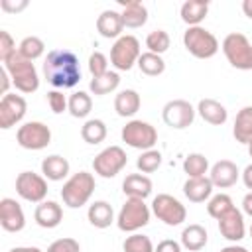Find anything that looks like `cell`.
Here are the masks:
<instances>
[{
    "mask_svg": "<svg viewBox=\"0 0 252 252\" xmlns=\"http://www.w3.org/2000/svg\"><path fill=\"white\" fill-rule=\"evenodd\" d=\"M222 53L234 69L252 71V43L244 33L240 32L228 33L222 39Z\"/></svg>",
    "mask_w": 252,
    "mask_h": 252,
    "instance_id": "obj_5",
    "label": "cell"
},
{
    "mask_svg": "<svg viewBox=\"0 0 252 252\" xmlns=\"http://www.w3.org/2000/svg\"><path fill=\"white\" fill-rule=\"evenodd\" d=\"M118 85H120V75L116 71H106L100 77H93L91 83H89V89H91L93 94L102 96V94H108V93L116 91Z\"/></svg>",
    "mask_w": 252,
    "mask_h": 252,
    "instance_id": "obj_30",
    "label": "cell"
},
{
    "mask_svg": "<svg viewBox=\"0 0 252 252\" xmlns=\"http://www.w3.org/2000/svg\"><path fill=\"white\" fill-rule=\"evenodd\" d=\"M207 12H209V2L207 0H187L181 4V20L193 28V26H201V22L207 18Z\"/></svg>",
    "mask_w": 252,
    "mask_h": 252,
    "instance_id": "obj_26",
    "label": "cell"
},
{
    "mask_svg": "<svg viewBox=\"0 0 252 252\" xmlns=\"http://www.w3.org/2000/svg\"><path fill=\"white\" fill-rule=\"evenodd\" d=\"M183 45L197 59H211L219 51V39L213 32L205 30L203 26L187 28L183 33Z\"/></svg>",
    "mask_w": 252,
    "mask_h": 252,
    "instance_id": "obj_6",
    "label": "cell"
},
{
    "mask_svg": "<svg viewBox=\"0 0 252 252\" xmlns=\"http://www.w3.org/2000/svg\"><path fill=\"white\" fill-rule=\"evenodd\" d=\"M18 51H20L22 57H26V59H30V61H35L37 57L43 55L45 43H43V39L37 37V35H28V37H24V39L20 41Z\"/></svg>",
    "mask_w": 252,
    "mask_h": 252,
    "instance_id": "obj_35",
    "label": "cell"
},
{
    "mask_svg": "<svg viewBox=\"0 0 252 252\" xmlns=\"http://www.w3.org/2000/svg\"><path fill=\"white\" fill-rule=\"evenodd\" d=\"M2 67L8 71L16 91L30 94V93H35L39 89V75H37V69H35L33 61L22 57L20 51H14L8 59H4Z\"/></svg>",
    "mask_w": 252,
    "mask_h": 252,
    "instance_id": "obj_2",
    "label": "cell"
},
{
    "mask_svg": "<svg viewBox=\"0 0 252 252\" xmlns=\"http://www.w3.org/2000/svg\"><path fill=\"white\" fill-rule=\"evenodd\" d=\"M47 252H81V244L75 238H57L47 246Z\"/></svg>",
    "mask_w": 252,
    "mask_h": 252,
    "instance_id": "obj_42",
    "label": "cell"
},
{
    "mask_svg": "<svg viewBox=\"0 0 252 252\" xmlns=\"http://www.w3.org/2000/svg\"><path fill=\"white\" fill-rule=\"evenodd\" d=\"M248 232H250V238H252V224H250V228H248Z\"/></svg>",
    "mask_w": 252,
    "mask_h": 252,
    "instance_id": "obj_53",
    "label": "cell"
},
{
    "mask_svg": "<svg viewBox=\"0 0 252 252\" xmlns=\"http://www.w3.org/2000/svg\"><path fill=\"white\" fill-rule=\"evenodd\" d=\"M232 134H234L236 142H240V144L248 146L252 142V106H244L238 110V114L234 118Z\"/></svg>",
    "mask_w": 252,
    "mask_h": 252,
    "instance_id": "obj_29",
    "label": "cell"
},
{
    "mask_svg": "<svg viewBox=\"0 0 252 252\" xmlns=\"http://www.w3.org/2000/svg\"><path fill=\"white\" fill-rule=\"evenodd\" d=\"M0 226L6 232H20L26 226V215L22 205L12 199V197H4L0 201Z\"/></svg>",
    "mask_w": 252,
    "mask_h": 252,
    "instance_id": "obj_15",
    "label": "cell"
},
{
    "mask_svg": "<svg viewBox=\"0 0 252 252\" xmlns=\"http://www.w3.org/2000/svg\"><path fill=\"white\" fill-rule=\"evenodd\" d=\"M10 252H41L37 246H16V248H12Z\"/></svg>",
    "mask_w": 252,
    "mask_h": 252,
    "instance_id": "obj_51",
    "label": "cell"
},
{
    "mask_svg": "<svg viewBox=\"0 0 252 252\" xmlns=\"http://www.w3.org/2000/svg\"><path fill=\"white\" fill-rule=\"evenodd\" d=\"M242 12H244L246 18L252 20V0H244V2H242Z\"/></svg>",
    "mask_w": 252,
    "mask_h": 252,
    "instance_id": "obj_50",
    "label": "cell"
},
{
    "mask_svg": "<svg viewBox=\"0 0 252 252\" xmlns=\"http://www.w3.org/2000/svg\"><path fill=\"white\" fill-rule=\"evenodd\" d=\"M87 219L94 228H108L116 219H114V209L106 201H94L89 205Z\"/></svg>",
    "mask_w": 252,
    "mask_h": 252,
    "instance_id": "obj_24",
    "label": "cell"
},
{
    "mask_svg": "<svg viewBox=\"0 0 252 252\" xmlns=\"http://www.w3.org/2000/svg\"><path fill=\"white\" fill-rule=\"evenodd\" d=\"M122 30H124L122 16L116 10H104L96 18V32L106 39H118L122 35Z\"/></svg>",
    "mask_w": 252,
    "mask_h": 252,
    "instance_id": "obj_19",
    "label": "cell"
},
{
    "mask_svg": "<svg viewBox=\"0 0 252 252\" xmlns=\"http://www.w3.org/2000/svg\"><path fill=\"white\" fill-rule=\"evenodd\" d=\"M150 215L152 211L144 203V199L128 197L116 215V226L122 232H136L150 222Z\"/></svg>",
    "mask_w": 252,
    "mask_h": 252,
    "instance_id": "obj_4",
    "label": "cell"
},
{
    "mask_svg": "<svg viewBox=\"0 0 252 252\" xmlns=\"http://www.w3.org/2000/svg\"><path fill=\"white\" fill-rule=\"evenodd\" d=\"M195 112L197 108H193V104L189 100H183V98H175V100H169L163 104L161 108V118L163 122L173 128V130H183L187 126L193 124L195 120Z\"/></svg>",
    "mask_w": 252,
    "mask_h": 252,
    "instance_id": "obj_12",
    "label": "cell"
},
{
    "mask_svg": "<svg viewBox=\"0 0 252 252\" xmlns=\"http://www.w3.org/2000/svg\"><path fill=\"white\" fill-rule=\"evenodd\" d=\"M183 171L187 173V177H205V173L209 171V159L199 152L189 154L183 159Z\"/></svg>",
    "mask_w": 252,
    "mask_h": 252,
    "instance_id": "obj_34",
    "label": "cell"
},
{
    "mask_svg": "<svg viewBox=\"0 0 252 252\" xmlns=\"http://www.w3.org/2000/svg\"><path fill=\"white\" fill-rule=\"evenodd\" d=\"M91 108H93V98H91L89 93L77 91V93H73L69 96V114L73 118H85V116H89Z\"/></svg>",
    "mask_w": 252,
    "mask_h": 252,
    "instance_id": "obj_33",
    "label": "cell"
},
{
    "mask_svg": "<svg viewBox=\"0 0 252 252\" xmlns=\"http://www.w3.org/2000/svg\"><path fill=\"white\" fill-rule=\"evenodd\" d=\"M128 163V156L120 146H108L102 152H98L93 159V169L96 175L110 179L114 175H118Z\"/></svg>",
    "mask_w": 252,
    "mask_h": 252,
    "instance_id": "obj_10",
    "label": "cell"
},
{
    "mask_svg": "<svg viewBox=\"0 0 252 252\" xmlns=\"http://www.w3.org/2000/svg\"><path fill=\"white\" fill-rule=\"evenodd\" d=\"M94 187H96V183H94L93 173H89V171L73 173L63 183V189H61L63 205H67L69 209H79V207L87 205L91 195L94 193Z\"/></svg>",
    "mask_w": 252,
    "mask_h": 252,
    "instance_id": "obj_3",
    "label": "cell"
},
{
    "mask_svg": "<svg viewBox=\"0 0 252 252\" xmlns=\"http://www.w3.org/2000/svg\"><path fill=\"white\" fill-rule=\"evenodd\" d=\"M33 219L41 228H55L61 224L63 220V209L59 203L55 201H43L37 203L35 211H33Z\"/></svg>",
    "mask_w": 252,
    "mask_h": 252,
    "instance_id": "obj_18",
    "label": "cell"
},
{
    "mask_svg": "<svg viewBox=\"0 0 252 252\" xmlns=\"http://www.w3.org/2000/svg\"><path fill=\"white\" fill-rule=\"evenodd\" d=\"M183 195L191 203H203L213 197V183L207 175L205 177H189L183 183Z\"/></svg>",
    "mask_w": 252,
    "mask_h": 252,
    "instance_id": "obj_20",
    "label": "cell"
},
{
    "mask_svg": "<svg viewBox=\"0 0 252 252\" xmlns=\"http://www.w3.org/2000/svg\"><path fill=\"white\" fill-rule=\"evenodd\" d=\"M152 179L144 173H130L122 181V191L126 197H136V199H146L152 195Z\"/></svg>",
    "mask_w": 252,
    "mask_h": 252,
    "instance_id": "obj_22",
    "label": "cell"
},
{
    "mask_svg": "<svg viewBox=\"0 0 252 252\" xmlns=\"http://www.w3.org/2000/svg\"><path fill=\"white\" fill-rule=\"evenodd\" d=\"M0 79H2L0 93H2V96H4V94H8V89H10V83H12V79H10V75H8V71H6L4 67L0 69Z\"/></svg>",
    "mask_w": 252,
    "mask_h": 252,
    "instance_id": "obj_46",
    "label": "cell"
},
{
    "mask_svg": "<svg viewBox=\"0 0 252 252\" xmlns=\"http://www.w3.org/2000/svg\"><path fill=\"white\" fill-rule=\"evenodd\" d=\"M142 55L140 41L134 35H120L114 45L110 47V65L116 71H130L134 65H138V59Z\"/></svg>",
    "mask_w": 252,
    "mask_h": 252,
    "instance_id": "obj_7",
    "label": "cell"
},
{
    "mask_svg": "<svg viewBox=\"0 0 252 252\" xmlns=\"http://www.w3.org/2000/svg\"><path fill=\"white\" fill-rule=\"evenodd\" d=\"M45 81L59 89H73L81 81L79 57L71 49H51L43 61Z\"/></svg>",
    "mask_w": 252,
    "mask_h": 252,
    "instance_id": "obj_1",
    "label": "cell"
},
{
    "mask_svg": "<svg viewBox=\"0 0 252 252\" xmlns=\"http://www.w3.org/2000/svg\"><path fill=\"white\" fill-rule=\"evenodd\" d=\"M240 177H242V183L246 185V189H250V191H252V163L244 167V171L240 173Z\"/></svg>",
    "mask_w": 252,
    "mask_h": 252,
    "instance_id": "obj_47",
    "label": "cell"
},
{
    "mask_svg": "<svg viewBox=\"0 0 252 252\" xmlns=\"http://www.w3.org/2000/svg\"><path fill=\"white\" fill-rule=\"evenodd\" d=\"M16 193L30 203H43L47 197V181L45 177L33 171H22L16 177Z\"/></svg>",
    "mask_w": 252,
    "mask_h": 252,
    "instance_id": "obj_13",
    "label": "cell"
},
{
    "mask_svg": "<svg viewBox=\"0 0 252 252\" xmlns=\"http://www.w3.org/2000/svg\"><path fill=\"white\" fill-rule=\"evenodd\" d=\"M89 71H91L93 77L104 75L108 71V59H106V55L100 53V51H93L89 55Z\"/></svg>",
    "mask_w": 252,
    "mask_h": 252,
    "instance_id": "obj_41",
    "label": "cell"
},
{
    "mask_svg": "<svg viewBox=\"0 0 252 252\" xmlns=\"http://www.w3.org/2000/svg\"><path fill=\"white\" fill-rule=\"evenodd\" d=\"M207 230L201 224H189L181 230V246L189 252H199L207 244Z\"/></svg>",
    "mask_w": 252,
    "mask_h": 252,
    "instance_id": "obj_28",
    "label": "cell"
},
{
    "mask_svg": "<svg viewBox=\"0 0 252 252\" xmlns=\"http://www.w3.org/2000/svg\"><path fill=\"white\" fill-rule=\"evenodd\" d=\"M219 230L222 234V238L230 240V242H238L244 238L246 234V224H244V215L240 209L232 207L224 217L219 219Z\"/></svg>",
    "mask_w": 252,
    "mask_h": 252,
    "instance_id": "obj_16",
    "label": "cell"
},
{
    "mask_svg": "<svg viewBox=\"0 0 252 252\" xmlns=\"http://www.w3.org/2000/svg\"><path fill=\"white\" fill-rule=\"evenodd\" d=\"M248 154H250V158H252V142L248 144Z\"/></svg>",
    "mask_w": 252,
    "mask_h": 252,
    "instance_id": "obj_52",
    "label": "cell"
},
{
    "mask_svg": "<svg viewBox=\"0 0 252 252\" xmlns=\"http://www.w3.org/2000/svg\"><path fill=\"white\" fill-rule=\"evenodd\" d=\"M220 252H248L244 246H238V244H228L224 248H220Z\"/></svg>",
    "mask_w": 252,
    "mask_h": 252,
    "instance_id": "obj_49",
    "label": "cell"
},
{
    "mask_svg": "<svg viewBox=\"0 0 252 252\" xmlns=\"http://www.w3.org/2000/svg\"><path fill=\"white\" fill-rule=\"evenodd\" d=\"M138 69L144 75H148V77H158V75H161L165 71V61L161 59V55L152 53V51H146L138 59Z\"/></svg>",
    "mask_w": 252,
    "mask_h": 252,
    "instance_id": "obj_32",
    "label": "cell"
},
{
    "mask_svg": "<svg viewBox=\"0 0 252 252\" xmlns=\"http://www.w3.org/2000/svg\"><path fill=\"white\" fill-rule=\"evenodd\" d=\"M26 110H28V102L22 94H16V93L4 94L0 100V128L8 130L18 122H22V118L26 116Z\"/></svg>",
    "mask_w": 252,
    "mask_h": 252,
    "instance_id": "obj_14",
    "label": "cell"
},
{
    "mask_svg": "<svg viewBox=\"0 0 252 252\" xmlns=\"http://www.w3.org/2000/svg\"><path fill=\"white\" fill-rule=\"evenodd\" d=\"M120 16H122V24L124 28H142L146 22H148V8L138 2V0H130V2H122V10H120Z\"/></svg>",
    "mask_w": 252,
    "mask_h": 252,
    "instance_id": "obj_23",
    "label": "cell"
},
{
    "mask_svg": "<svg viewBox=\"0 0 252 252\" xmlns=\"http://www.w3.org/2000/svg\"><path fill=\"white\" fill-rule=\"evenodd\" d=\"M197 112L205 122H209L213 126H222L228 118V112H226L224 104H220L215 98H201L199 104H197Z\"/></svg>",
    "mask_w": 252,
    "mask_h": 252,
    "instance_id": "obj_21",
    "label": "cell"
},
{
    "mask_svg": "<svg viewBox=\"0 0 252 252\" xmlns=\"http://www.w3.org/2000/svg\"><path fill=\"white\" fill-rule=\"evenodd\" d=\"M16 142L24 148V150H32V152H37V150H43L51 144V130L49 126H45L43 122L39 120H32V122H26L18 128L16 132Z\"/></svg>",
    "mask_w": 252,
    "mask_h": 252,
    "instance_id": "obj_11",
    "label": "cell"
},
{
    "mask_svg": "<svg viewBox=\"0 0 252 252\" xmlns=\"http://www.w3.org/2000/svg\"><path fill=\"white\" fill-rule=\"evenodd\" d=\"M161 165V154L158 150H146L140 154V158L136 159V167L142 173H154L158 167Z\"/></svg>",
    "mask_w": 252,
    "mask_h": 252,
    "instance_id": "obj_39",
    "label": "cell"
},
{
    "mask_svg": "<svg viewBox=\"0 0 252 252\" xmlns=\"http://www.w3.org/2000/svg\"><path fill=\"white\" fill-rule=\"evenodd\" d=\"M238 177H240L238 165L230 159H219L209 171V179H211L213 187H219V189L232 187L238 181Z\"/></svg>",
    "mask_w": 252,
    "mask_h": 252,
    "instance_id": "obj_17",
    "label": "cell"
},
{
    "mask_svg": "<svg viewBox=\"0 0 252 252\" xmlns=\"http://www.w3.org/2000/svg\"><path fill=\"white\" fill-rule=\"evenodd\" d=\"M0 8L4 12H10V14H16V12H22L24 8H28V0H2L0 2Z\"/></svg>",
    "mask_w": 252,
    "mask_h": 252,
    "instance_id": "obj_44",
    "label": "cell"
},
{
    "mask_svg": "<svg viewBox=\"0 0 252 252\" xmlns=\"http://www.w3.org/2000/svg\"><path fill=\"white\" fill-rule=\"evenodd\" d=\"M108 130H106V124L100 120V118H91L83 124L81 128V138L87 142V144H100L104 138H106Z\"/></svg>",
    "mask_w": 252,
    "mask_h": 252,
    "instance_id": "obj_31",
    "label": "cell"
},
{
    "mask_svg": "<svg viewBox=\"0 0 252 252\" xmlns=\"http://www.w3.org/2000/svg\"><path fill=\"white\" fill-rule=\"evenodd\" d=\"M14 51H18V49H16V41H14V37H12L6 30H0V61L8 59Z\"/></svg>",
    "mask_w": 252,
    "mask_h": 252,
    "instance_id": "obj_43",
    "label": "cell"
},
{
    "mask_svg": "<svg viewBox=\"0 0 252 252\" xmlns=\"http://www.w3.org/2000/svg\"><path fill=\"white\" fill-rule=\"evenodd\" d=\"M232 207H234V203H232L230 195L219 193V195H213V197L209 199V203H207V213H209L213 219L219 220V219L224 217Z\"/></svg>",
    "mask_w": 252,
    "mask_h": 252,
    "instance_id": "obj_36",
    "label": "cell"
},
{
    "mask_svg": "<svg viewBox=\"0 0 252 252\" xmlns=\"http://www.w3.org/2000/svg\"><path fill=\"white\" fill-rule=\"evenodd\" d=\"M242 213H246L248 217H252V191L244 195L242 199Z\"/></svg>",
    "mask_w": 252,
    "mask_h": 252,
    "instance_id": "obj_48",
    "label": "cell"
},
{
    "mask_svg": "<svg viewBox=\"0 0 252 252\" xmlns=\"http://www.w3.org/2000/svg\"><path fill=\"white\" fill-rule=\"evenodd\" d=\"M47 104L53 114H61V112L69 110V98L63 94V91H57V89L47 93Z\"/></svg>",
    "mask_w": 252,
    "mask_h": 252,
    "instance_id": "obj_40",
    "label": "cell"
},
{
    "mask_svg": "<svg viewBox=\"0 0 252 252\" xmlns=\"http://www.w3.org/2000/svg\"><path fill=\"white\" fill-rule=\"evenodd\" d=\"M169 43H171V39H169V33H167L165 30H154V32H150L148 37H146V47H148V51L158 53V55L165 53V51L169 49Z\"/></svg>",
    "mask_w": 252,
    "mask_h": 252,
    "instance_id": "obj_37",
    "label": "cell"
},
{
    "mask_svg": "<svg viewBox=\"0 0 252 252\" xmlns=\"http://www.w3.org/2000/svg\"><path fill=\"white\" fill-rule=\"evenodd\" d=\"M152 213L167 226H177L187 219L185 205L169 193H159L152 201Z\"/></svg>",
    "mask_w": 252,
    "mask_h": 252,
    "instance_id": "obj_9",
    "label": "cell"
},
{
    "mask_svg": "<svg viewBox=\"0 0 252 252\" xmlns=\"http://www.w3.org/2000/svg\"><path fill=\"white\" fill-rule=\"evenodd\" d=\"M122 250L124 252H156V246L152 244L150 236L134 232V234L126 236V240L122 244Z\"/></svg>",
    "mask_w": 252,
    "mask_h": 252,
    "instance_id": "obj_38",
    "label": "cell"
},
{
    "mask_svg": "<svg viewBox=\"0 0 252 252\" xmlns=\"http://www.w3.org/2000/svg\"><path fill=\"white\" fill-rule=\"evenodd\" d=\"M122 142H126V146L134 148V150H154L156 142H158V130L144 120H130L126 122V126H122Z\"/></svg>",
    "mask_w": 252,
    "mask_h": 252,
    "instance_id": "obj_8",
    "label": "cell"
},
{
    "mask_svg": "<svg viewBox=\"0 0 252 252\" xmlns=\"http://www.w3.org/2000/svg\"><path fill=\"white\" fill-rule=\"evenodd\" d=\"M156 252H181V242H177L173 238H165V240L158 242Z\"/></svg>",
    "mask_w": 252,
    "mask_h": 252,
    "instance_id": "obj_45",
    "label": "cell"
},
{
    "mask_svg": "<svg viewBox=\"0 0 252 252\" xmlns=\"http://www.w3.org/2000/svg\"><path fill=\"white\" fill-rule=\"evenodd\" d=\"M142 98L134 89H124L114 96V110L122 118H130L140 110Z\"/></svg>",
    "mask_w": 252,
    "mask_h": 252,
    "instance_id": "obj_25",
    "label": "cell"
},
{
    "mask_svg": "<svg viewBox=\"0 0 252 252\" xmlns=\"http://www.w3.org/2000/svg\"><path fill=\"white\" fill-rule=\"evenodd\" d=\"M41 173L49 181H61L69 175V161L63 156H47L41 159Z\"/></svg>",
    "mask_w": 252,
    "mask_h": 252,
    "instance_id": "obj_27",
    "label": "cell"
}]
</instances>
